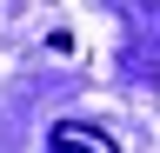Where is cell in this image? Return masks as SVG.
<instances>
[{
  "mask_svg": "<svg viewBox=\"0 0 160 153\" xmlns=\"http://www.w3.org/2000/svg\"><path fill=\"white\" fill-rule=\"evenodd\" d=\"M53 153H120L107 133H87V127H73V120H60L53 127Z\"/></svg>",
  "mask_w": 160,
  "mask_h": 153,
  "instance_id": "cell-1",
  "label": "cell"
}]
</instances>
